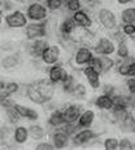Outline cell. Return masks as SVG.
I'll return each instance as SVG.
<instances>
[{"label": "cell", "instance_id": "1", "mask_svg": "<svg viewBox=\"0 0 135 150\" xmlns=\"http://www.w3.org/2000/svg\"><path fill=\"white\" fill-rule=\"evenodd\" d=\"M46 21L42 22H34L26 26L25 29V34L26 38L29 40H35V39H40V38L47 35V29H46Z\"/></svg>", "mask_w": 135, "mask_h": 150}, {"label": "cell", "instance_id": "2", "mask_svg": "<svg viewBox=\"0 0 135 150\" xmlns=\"http://www.w3.org/2000/svg\"><path fill=\"white\" fill-rule=\"evenodd\" d=\"M47 8L40 3H31L27 8V18L34 22H42L47 18Z\"/></svg>", "mask_w": 135, "mask_h": 150}, {"label": "cell", "instance_id": "3", "mask_svg": "<svg viewBox=\"0 0 135 150\" xmlns=\"http://www.w3.org/2000/svg\"><path fill=\"white\" fill-rule=\"evenodd\" d=\"M98 18L100 21V23L104 26V29L106 30H113L117 26V17L113 13L111 9L108 8H101L98 13Z\"/></svg>", "mask_w": 135, "mask_h": 150}, {"label": "cell", "instance_id": "4", "mask_svg": "<svg viewBox=\"0 0 135 150\" xmlns=\"http://www.w3.org/2000/svg\"><path fill=\"white\" fill-rule=\"evenodd\" d=\"M27 20L26 16L20 11H14L11 14H8L5 17V22H7L8 27L12 29H20V27H26L27 26Z\"/></svg>", "mask_w": 135, "mask_h": 150}, {"label": "cell", "instance_id": "5", "mask_svg": "<svg viewBox=\"0 0 135 150\" xmlns=\"http://www.w3.org/2000/svg\"><path fill=\"white\" fill-rule=\"evenodd\" d=\"M61 56V49L57 45H48L46 48V51L43 52L42 61L46 65H56L60 60Z\"/></svg>", "mask_w": 135, "mask_h": 150}, {"label": "cell", "instance_id": "6", "mask_svg": "<svg viewBox=\"0 0 135 150\" xmlns=\"http://www.w3.org/2000/svg\"><path fill=\"white\" fill-rule=\"evenodd\" d=\"M34 84H35L38 91L40 92V95L43 96V98H44L47 102L53 97V93H55V87L53 86H55V83H53L51 79L49 80L42 79V80H39V82H36Z\"/></svg>", "mask_w": 135, "mask_h": 150}, {"label": "cell", "instance_id": "7", "mask_svg": "<svg viewBox=\"0 0 135 150\" xmlns=\"http://www.w3.org/2000/svg\"><path fill=\"white\" fill-rule=\"evenodd\" d=\"M94 58V54L87 47H81L77 49V52L74 53V64L77 66H86L90 65L91 60Z\"/></svg>", "mask_w": 135, "mask_h": 150}, {"label": "cell", "instance_id": "8", "mask_svg": "<svg viewBox=\"0 0 135 150\" xmlns=\"http://www.w3.org/2000/svg\"><path fill=\"white\" fill-rule=\"evenodd\" d=\"M116 51H117V49H116L114 43H113L111 39H108V38H101V39H99V42L96 43V45H95V52L101 56H111Z\"/></svg>", "mask_w": 135, "mask_h": 150}, {"label": "cell", "instance_id": "9", "mask_svg": "<svg viewBox=\"0 0 135 150\" xmlns=\"http://www.w3.org/2000/svg\"><path fill=\"white\" fill-rule=\"evenodd\" d=\"M83 74H84V76H86L89 84L91 86V88L92 89H99L100 88L101 82H100V73L99 71H96L92 66L87 65V66L83 69Z\"/></svg>", "mask_w": 135, "mask_h": 150}, {"label": "cell", "instance_id": "10", "mask_svg": "<svg viewBox=\"0 0 135 150\" xmlns=\"http://www.w3.org/2000/svg\"><path fill=\"white\" fill-rule=\"evenodd\" d=\"M68 78H69L68 71L62 66H60V65H57V64L52 65V67L49 69V79H51L55 84L64 83Z\"/></svg>", "mask_w": 135, "mask_h": 150}, {"label": "cell", "instance_id": "11", "mask_svg": "<svg viewBox=\"0 0 135 150\" xmlns=\"http://www.w3.org/2000/svg\"><path fill=\"white\" fill-rule=\"evenodd\" d=\"M95 137H96V133L94 132L92 129H90V128H84V129H82V131H78V132L74 135L73 144L75 146H79V145H83V144L90 142L91 140H94Z\"/></svg>", "mask_w": 135, "mask_h": 150}, {"label": "cell", "instance_id": "12", "mask_svg": "<svg viewBox=\"0 0 135 150\" xmlns=\"http://www.w3.org/2000/svg\"><path fill=\"white\" fill-rule=\"evenodd\" d=\"M66 123H75L82 114V108L79 105H69L62 110Z\"/></svg>", "mask_w": 135, "mask_h": 150}, {"label": "cell", "instance_id": "13", "mask_svg": "<svg viewBox=\"0 0 135 150\" xmlns=\"http://www.w3.org/2000/svg\"><path fill=\"white\" fill-rule=\"evenodd\" d=\"M52 142L56 149H65L69 145V135L64 129L56 131L52 136Z\"/></svg>", "mask_w": 135, "mask_h": 150}, {"label": "cell", "instance_id": "14", "mask_svg": "<svg viewBox=\"0 0 135 150\" xmlns=\"http://www.w3.org/2000/svg\"><path fill=\"white\" fill-rule=\"evenodd\" d=\"M26 96L29 97L30 101H33L34 104H38V105H43L46 104V100L43 98V96L40 95V92L38 91V88L35 87V84L31 83L26 87Z\"/></svg>", "mask_w": 135, "mask_h": 150}, {"label": "cell", "instance_id": "15", "mask_svg": "<svg viewBox=\"0 0 135 150\" xmlns=\"http://www.w3.org/2000/svg\"><path fill=\"white\" fill-rule=\"evenodd\" d=\"M73 20L74 22L77 23L78 27H84V29H90L92 26V21H91L90 16L83 11H78V12H74L73 14Z\"/></svg>", "mask_w": 135, "mask_h": 150}, {"label": "cell", "instance_id": "16", "mask_svg": "<svg viewBox=\"0 0 135 150\" xmlns=\"http://www.w3.org/2000/svg\"><path fill=\"white\" fill-rule=\"evenodd\" d=\"M47 47H48L47 40H44V39H35V40H33V43H31L29 51L31 53V56H34V57H42L43 52L46 51Z\"/></svg>", "mask_w": 135, "mask_h": 150}, {"label": "cell", "instance_id": "17", "mask_svg": "<svg viewBox=\"0 0 135 150\" xmlns=\"http://www.w3.org/2000/svg\"><path fill=\"white\" fill-rule=\"evenodd\" d=\"M30 136V132H29V128L24 127V126H18L16 127V129L13 131V140L16 144H25L27 141Z\"/></svg>", "mask_w": 135, "mask_h": 150}, {"label": "cell", "instance_id": "18", "mask_svg": "<svg viewBox=\"0 0 135 150\" xmlns=\"http://www.w3.org/2000/svg\"><path fill=\"white\" fill-rule=\"evenodd\" d=\"M95 105L98 106L99 109H101V110H113V108H114V101H113L112 96L104 93V95L99 96V97L96 98Z\"/></svg>", "mask_w": 135, "mask_h": 150}, {"label": "cell", "instance_id": "19", "mask_svg": "<svg viewBox=\"0 0 135 150\" xmlns=\"http://www.w3.org/2000/svg\"><path fill=\"white\" fill-rule=\"evenodd\" d=\"M94 120H95V112L92 110H86L81 114L78 119V126L82 128H90L94 124Z\"/></svg>", "mask_w": 135, "mask_h": 150}, {"label": "cell", "instance_id": "20", "mask_svg": "<svg viewBox=\"0 0 135 150\" xmlns=\"http://www.w3.org/2000/svg\"><path fill=\"white\" fill-rule=\"evenodd\" d=\"M48 123L49 126L52 127H62L66 122H65V118H64V112H62L61 110H55L52 111V114L49 115L48 118Z\"/></svg>", "mask_w": 135, "mask_h": 150}, {"label": "cell", "instance_id": "21", "mask_svg": "<svg viewBox=\"0 0 135 150\" xmlns=\"http://www.w3.org/2000/svg\"><path fill=\"white\" fill-rule=\"evenodd\" d=\"M122 128L126 132H134L135 131V117L131 114V111H126L124 118L121 119Z\"/></svg>", "mask_w": 135, "mask_h": 150}, {"label": "cell", "instance_id": "22", "mask_svg": "<svg viewBox=\"0 0 135 150\" xmlns=\"http://www.w3.org/2000/svg\"><path fill=\"white\" fill-rule=\"evenodd\" d=\"M16 108H17V110L20 111L21 117L22 118H26V119L29 120H36L38 119V112L34 110V109L31 108H27V106H22V105H18V104H14Z\"/></svg>", "mask_w": 135, "mask_h": 150}, {"label": "cell", "instance_id": "23", "mask_svg": "<svg viewBox=\"0 0 135 150\" xmlns=\"http://www.w3.org/2000/svg\"><path fill=\"white\" fill-rule=\"evenodd\" d=\"M75 27H77V23L74 22L73 17H71V18H66V20L62 21V23L60 26V31H61L62 35L68 36V35H70V34L74 33Z\"/></svg>", "mask_w": 135, "mask_h": 150}, {"label": "cell", "instance_id": "24", "mask_svg": "<svg viewBox=\"0 0 135 150\" xmlns=\"http://www.w3.org/2000/svg\"><path fill=\"white\" fill-rule=\"evenodd\" d=\"M20 64V56L18 54H11L5 56L1 60V66L4 69H13Z\"/></svg>", "mask_w": 135, "mask_h": 150}, {"label": "cell", "instance_id": "25", "mask_svg": "<svg viewBox=\"0 0 135 150\" xmlns=\"http://www.w3.org/2000/svg\"><path fill=\"white\" fill-rule=\"evenodd\" d=\"M29 132H30V137L33 140H42L46 136V131L43 129V127L38 126V124H33L29 128Z\"/></svg>", "mask_w": 135, "mask_h": 150}, {"label": "cell", "instance_id": "26", "mask_svg": "<svg viewBox=\"0 0 135 150\" xmlns=\"http://www.w3.org/2000/svg\"><path fill=\"white\" fill-rule=\"evenodd\" d=\"M121 21L124 23L135 25V8H126L121 13Z\"/></svg>", "mask_w": 135, "mask_h": 150}, {"label": "cell", "instance_id": "27", "mask_svg": "<svg viewBox=\"0 0 135 150\" xmlns=\"http://www.w3.org/2000/svg\"><path fill=\"white\" fill-rule=\"evenodd\" d=\"M112 98L114 101V106H122V108H126V109L130 106L131 97H127V96H124V95H113Z\"/></svg>", "mask_w": 135, "mask_h": 150}, {"label": "cell", "instance_id": "28", "mask_svg": "<svg viewBox=\"0 0 135 150\" xmlns=\"http://www.w3.org/2000/svg\"><path fill=\"white\" fill-rule=\"evenodd\" d=\"M18 89H20V84L18 83H16V82L8 83L7 86H5V88L1 89V97L3 96L8 97V96H11V95H14V93L18 92Z\"/></svg>", "mask_w": 135, "mask_h": 150}, {"label": "cell", "instance_id": "29", "mask_svg": "<svg viewBox=\"0 0 135 150\" xmlns=\"http://www.w3.org/2000/svg\"><path fill=\"white\" fill-rule=\"evenodd\" d=\"M71 95H73L75 98H78V100L84 98L86 97V95H87L86 86L82 84V83H77L75 84V87H74V89H73V92H71Z\"/></svg>", "mask_w": 135, "mask_h": 150}, {"label": "cell", "instance_id": "30", "mask_svg": "<svg viewBox=\"0 0 135 150\" xmlns=\"http://www.w3.org/2000/svg\"><path fill=\"white\" fill-rule=\"evenodd\" d=\"M129 53H130V51H129V47H127V42L126 40H121L120 43H118V47H117V54L118 57L121 58H126L129 57Z\"/></svg>", "mask_w": 135, "mask_h": 150}, {"label": "cell", "instance_id": "31", "mask_svg": "<svg viewBox=\"0 0 135 150\" xmlns=\"http://www.w3.org/2000/svg\"><path fill=\"white\" fill-rule=\"evenodd\" d=\"M99 57H100V61H101L103 73H106V71H109L113 66H114V61H113L112 58H109V56H101V54H99Z\"/></svg>", "mask_w": 135, "mask_h": 150}, {"label": "cell", "instance_id": "32", "mask_svg": "<svg viewBox=\"0 0 135 150\" xmlns=\"http://www.w3.org/2000/svg\"><path fill=\"white\" fill-rule=\"evenodd\" d=\"M120 148V140L116 137H108L104 141V149L105 150H116Z\"/></svg>", "mask_w": 135, "mask_h": 150}, {"label": "cell", "instance_id": "33", "mask_svg": "<svg viewBox=\"0 0 135 150\" xmlns=\"http://www.w3.org/2000/svg\"><path fill=\"white\" fill-rule=\"evenodd\" d=\"M75 84H77V83L74 82V78L71 76V75H69L68 79L62 83V88H64V91L66 93H71V92H73V89H74V87H75Z\"/></svg>", "mask_w": 135, "mask_h": 150}, {"label": "cell", "instance_id": "34", "mask_svg": "<svg viewBox=\"0 0 135 150\" xmlns=\"http://www.w3.org/2000/svg\"><path fill=\"white\" fill-rule=\"evenodd\" d=\"M130 65H131V61L126 58V61L118 66V73H120L122 76H129V75H130Z\"/></svg>", "mask_w": 135, "mask_h": 150}, {"label": "cell", "instance_id": "35", "mask_svg": "<svg viewBox=\"0 0 135 150\" xmlns=\"http://www.w3.org/2000/svg\"><path fill=\"white\" fill-rule=\"evenodd\" d=\"M66 8L70 12H78L81 11V0H68Z\"/></svg>", "mask_w": 135, "mask_h": 150}, {"label": "cell", "instance_id": "36", "mask_svg": "<svg viewBox=\"0 0 135 150\" xmlns=\"http://www.w3.org/2000/svg\"><path fill=\"white\" fill-rule=\"evenodd\" d=\"M46 1H47L48 9H51V11H57V9L61 8L64 0H46Z\"/></svg>", "mask_w": 135, "mask_h": 150}, {"label": "cell", "instance_id": "37", "mask_svg": "<svg viewBox=\"0 0 135 150\" xmlns=\"http://www.w3.org/2000/svg\"><path fill=\"white\" fill-rule=\"evenodd\" d=\"M122 33L129 36L135 35V25L134 23H125L124 27H122Z\"/></svg>", "mask_w": 135, "mask_h": 150}, {"label": "cell", "instance_id": "38", "mask_svg": "<svg viewBox=\"0 0 135 150\" xmlns=\"http://www.w3.org/2000/svg\"><path fill=\"white\" fill-rule=\"evenodd\" d=\"M133 145H134V144H131L130 139L124 137V139L120 140V148H118V149H121V150H130V149H133Z\"/></svg>", "mask_w": 135, "mask_h": 150}, {"label": "cell", "instance_id": "39", "mask_svg": "<svg viewBox=\"0 0 135 150\" xmlns=\"http://www.w3.org/2000/svg\"><path fill=\"white\" fill-rule=\"evenodd\" d=\"M90 66H92L94 69H95L96 71H99L100 74L103 73V67H101V61H100V57L98 56V57H94L92 60H91L90 62Z\"/></svg>", "mask_w": 135, "mask_h": 150}, {"label": "cell", "instance_id": "40", "mask_svg": "<svg viewBox=\"0 0 135 150\" xmlns=\"http://www.w3.org/2000/svg\"><path fill=\"white\" fill-rule=\"evenodd\" d=\"M126 86L130 95H135V76H129V79L126 80Z\"/></svg>", "mask_w": 135, "mask_h": 150}, {"label": "cell", "instance_id": "41", "mask_svg": "<svg viewBox=\"0 0 135 150\" xmlns=\"http://www.w3.org/2000/svg\"><path fill=\"white\" fill-rule=\"evenodd\" d=\"M52 149H56L55 145L49 142H40L36 145V150H52Z\"/></svg>", "mask_w": 135, "mask_h": 150}, {"label": "cell", "instance_id": "42", "mask_svg": "<svg viewBox=\"0 0 135 150\" xmlns=\"http://www.w3.org/2000/svg\"><path fill=\"white\" fill-rule=\"evenodd\" d=\"M1 8L5 9V11H11L12 8H13V4H12L11 1H8V0H1Z\"/></svg>", "mask_w": 135, "mask_h": 150}, {"label": "cell", "instance_id": "43", "mask_svg": "<svg viewBox=\"0 0 135 150\" xmlns=\"http://www.w3.org/2000/svg\"><path fill=\"white\" fill-rule=\"evenodd\" d=\"M104 93L105 95H109V96H113L114 95V87L113 86H104Z\"/></svg>", "mask_w": 135, "mask_h": 150}, {"label": "cell", "instance_id": "44", "mask_svg": "<svg viewBox=\"0 0 135 150\" xmlns=\"http://www.w3.org/2000/svg\"><path fill=\"white\" fill-rule=\"evenodd\" d=\"M81 1H83L89 7H95V5L99 4V0H81Z\"/></svg>", "mask_w": 135, "mask_h": 150}, {"label": "cell", "instance_id": "45", "mask_svg": "<svg viewBox=\"0 0 135 150\" xmlns=\"http://www.w3.org/2000/svg\"><path fill=\"white\" fill-rule=\"evenodd\" d=\"M117 1H118V4H121V5H126L131 1V0H117Z\"/></svg>", "mask_w": 135, "mask_h": 150}, {"label": "cell", "instance_id": "46", "mask_svg": "<svg viewBox=\"0 0 135 150\" xmlns=\"http://www.w3.org/2000/svg\"><path fill=\"white\" fill-rule=\"evenodd\" d=\"M130 106H133V108H135V95H133V97H131V101H130Z\"/></svg>", "mask_w": 135, "mask_h": 150}, {"label": "cell", "instance_id": "47", "mask_svg": "<svg viewBox=\"0 0 135 150\" xmlns=\"http://www.w3.org/2000/svg\"><path fill=\"white\" fill-rule=\"evenodd\" d=\"M133 149H135V142H134V145H133Z\"/></svg>", "mask_w": 135, "mask_h": 150}, {"label": "cell", "instance_id": "48", "mask_svg": "<svg viewBox=\"0 0 135 150\" xmlns=\"http://www.w3.org/2000/svg\"><path fill=\"white\" fill-rule=\"evenodd\" d=\"M64 1H68V0H64Z\"/></svg>", "mask_w": 135, "mask_h": 150}, {"label": "cell", "instance_id": "49", "mask_svg": "<svg viewBox=\"0 0 135 150\" xmlns=\"http://www.w3.org/2000/svg\"><path fill=\"white\" fill-rule=\"evenodd\" d=\"M134 133H135V131H134Z\"/></svg>", "mask_w": 135, "mask_h": 150}]
</instances>
